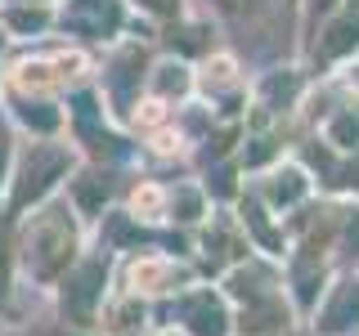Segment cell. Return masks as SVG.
Returning a JSON list of instances; mask_svg holds the SVG:
<instances>
[{"label":"cell","instance_id":"6da1fadb","mask_svg":"<svg viewBox=\"0 0 359 336\" xmlns=\"http://www.w3.org/2000/svg\"><path fill=\"white\" fill-rule=\"evenodd\" d=\"M36 246H41L36 251V274H54V269L63 265V251H72V233L59 229V224H50Z\"/></svg>","mask_w":359,"mask_h":336},{"label":"cell","instance_id":"7a4b0ae2","mask_svg":"<svg viewBox=\"0 0 359 336\" xmlns=\"http://www.w3.org/2000/svg\"><path fill=\"white\" fill-rule=\"evenodd\" d=\"M59 166H63V157H59V153H41V166H27V175H22L18 202H27V197H36L41 188H50V179L59 175Z\"/></svg>","mask_w":359,"mask_h":336},{"label":"cell","instance_id":"3957f363","mask_svg":"<svg viewBox=\"0 0 359 336\" xmlns=\"http://www.w3.org/2000/svg\"><path fill=\"white\" fill-rule=\"evenodd\" d=\"M355 36H359V22H341V27L332 31V41H328V54H341Z\"/></svg>","mask_w":359,"mask_h":336},{"label":"cell","instance_id":"277c9868","mask_svg":"<svg viewBox=\"0 0 359 336\" xmlns=\"http://www.w3.org/2000/svg\"><path fill=\"white\" fill-rule=\"evenodd\" d=\"M247 5V0H224V9H243Z\"/></svg>","mask_w":359,"mask_h":336}]
</instances>
